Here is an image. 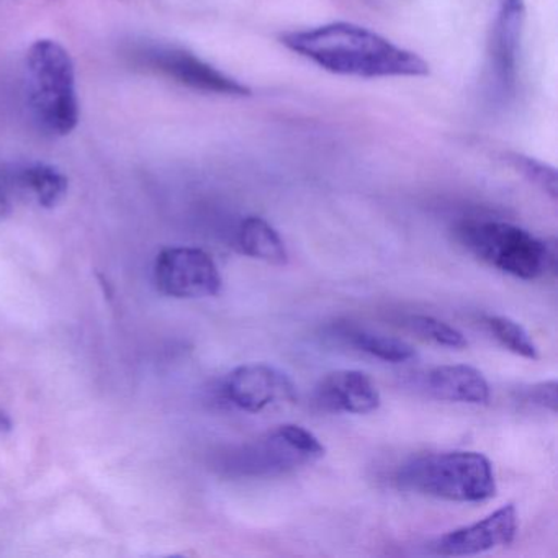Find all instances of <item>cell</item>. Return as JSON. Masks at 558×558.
I'll return each instance as SVG.
<instances>
[{"instance_id":"52a82bcc","label":"cell","mask_w":558,"mask_h":558,"mask_svg":"<svg viewBox=\"0 0 558 558\" xmlns=\"http://www.w3.org/2000/svg\"><path fill=\"white\" fill-rule=\"evenodd\" d=\"M155 282L172 299H204L220 293L223 280L210 254L197 247H168L156 257Z\"/></svg>"},{"instance_id":"7c38bea8","label":"cell","mask_w":558,"mask_h":558,"mask_svg":"<svg viewBox=\"0 0 558 558\" xmlns=\"http://www.w3.org/2000/svg\"><path fill=\"white\" fill-rule=\"evenodd\" d=\"M427 390L437 400L453 403L485 404L489 385L482 372L470 365H442L427 375Z\"/></svg>"},{"instance_id":"5bb4252c","label":"cell","mask_w":558,"mask_h":558,"mask_svg":"<svg viewBox=\"0 0 558 558\" xmlns=\"http://www.w3.org/2000/svg\"><path fill=\"white\" fill-rule=\"evenodd\" d=\"M22 184L27 187L37 198L38 204L45 208H54L66 197L68 182L66 175L60 169L50 165H34L25 169L22 174Z\"/></svg>"},{"instance_id":"ac0fdd59","label":"cell","mask_w":558,"mask_h":558,"mask_svg":"<svg viewBox=\"0 0 558 558\" xmlns=\"http://www.w3.org/2000/svg\"><path fill=\"white\" fill-rule=\"evenodd\" d=\"M408 326L416 335L423 336V338L429 339V341L436 342V344L444 345V348L463 349L469 344L465 336L459 329L447 325L446 322L433 318V316H411L408 319Z\"/></svg>"},{"instance_id":"277c9868","label":"cell","mask_w":558,"mask_h":558,"mask_svg":"<svg viewBox=\"0 0 558 558\" xmlns=\"http://www.w3.org/2000/svg\"><path fill=\"white\" fill-rule=\"evenodd\" d=\"M456 234L476 259L518 279H538L554 270L557 263L554 246L505 221H463Z\"/></svg>"},{"instance_id":"d6986e66","label":"cell","mask_w":558,"mask_h":558,"mask_svg":"<svg viewBox=\"0 0 558 558\" xmlns=\"http://www.w3.org/2000/svg\"><path fill=\"white\" fill-rule=\"evenodd\" d=\"M522 398L527 403L545 408V410H550L555 413L557 411V381L548 380L532 385V387L525 388Z\"/></svg>"},{"instance_id":"8fae6325","label":"cell","mask_w":558,"mask_h":558,"mask_svg":"<svg viewBox=\"0 0 558 558\" xmlns=\"http://www.w3.org/2000/svg\"><path fill=\"white\" fill-rule=\"evenodd\" d=\"M316 400L323 408L339 413L367 414L381 404L380 391L361 371H336L322 378Z\"/></svg>"},{"instance_id":"5b68a950","label":"cell","mask_w":558,"mask_h":558,"mask_svg":"<svg viewBox=\"0 0 558 558\" xmlns=\"http://www.w3.org/2000/svg\"><path fill=\"white\" fill-rule=\"evenodd\" d=\"M325 453V446L312 430L282 424L238 447L228 456L225 470L234 476L267 478L313 465Z\"/></svg>"},{"instance_id":"3957f363","label":"cell","mask_w":558,"mask_h":558,"mask_svg":"<svg viewBox=\"0 0 558 558\" xmlns=\"http://www.w3.org/2000/svg\"><path fill=\"white\" fill-rule=\"evenodd\" d=\"M25 70L28 102L38 125L50 135H70L80 122L76 70L70 51L58 41H35L28 48Z\"/></svg>"},{"instance_id":"44dd1931","label":"cell","mask_w":558,"mask_h":558,"mask_svg":"<svg viewBox=\"0 0 558 558\" xmlns=\"http://www.w3.org/2000/svg\"><path fill=\"white\" fill-rule=\"evenodd\" d=\"M11 420H9L8 416H5L4 413H0V427H4V429H9L11 427Z\"/></svg>"},{"instance_id":"e0dca14e","label":"cell","mask_w":558,"mask_h":558,"mask_svg":"<svg viewBox=\"0 0 558 558\" xmlns=\"http://www.w3.org/2000/svg\"><path fill=\"white\" fill-rule=\"evenodd\" d=\"M506 161L521 172L535 187L541 189L551 201H557V171L545 162L518 153H506Z\"/></svg>"},{"instance_id":"9c48e42d","label":"cell","mask_w":558,"mask_h":558,"mask_svg":"<svg viewBox=\"0 0 558 558\" xmlns=\"http://www.w3.org/2000/svg\"><path fill=\"white\" fill-rule=\"evenodd\" d=\"M153 70L171 77L175 83L201 93L228 97H250L251 89L234 77L218 71L207 61L181 48H155L146 54Z\"/></svg>"},{"instance_id":"2e32d148","label":"cell","mask_w":558,"mask_h":558,"mask_svg":"<svg viewBox=\"0 0 558 558\" xmlns=\"http://www.w3.org/2000/svg\"><path fill=\"white\" fill-rule=\"evenodd\" d=\"M486 325H488L489 331L495 336L496 341L505 345L508 351L529 359V361H537V345L519 323L512 322L511 318H506V316H489L486 319Z\"/></svg>"},{"instance_id":"ffe728a7","label":"cell","mask_w":558,"mask_h":558,"mask_svg":"<svg viewBox=\"0 0 558 558\" xmlns=\"http://www.w3.org/2000/svg\"><path fill=\"white\" fill-rule=\"evenodd\" d=\"M11 202H9L8 195L0 189V221H4L5 218L11 215Z\"/></svg>"},{"instance_id":"4fadbf2b","label":"cell","mask_w":558,"mask_h":558,"mask_svg":"<svg viewBox=\"0 0 558 558\" xmlns=\"http://www.w3.org/2000/svg\"><path fill=\"white\" fill-rule=\"evenodd\" d=\"M241 253L253 259L283 266L289 263V253L280 234L260 217H247L240 225L236 236Z\"/></svg>"},{"instance_id":"8992f818","label":"cell","mask_w":558,"mask_h":558,"mask_svg":"<svg viewBox=\"0 0 558 558\" xmlns=\"http://www.w3.org/2000/svg\"><path fill=\"white\" fill-rule=\"evenodd\" d=\"M524 22V0H496L486 45V70L493 93L501 100L515 94Z\"/></svg>"},{"instance_id":"6da1fadb","label":"cell","mask_w":558,"mask_h":558,"mask_svg":"<svg viewBox=\"0 0 558 558\" xmlns=\"http://www.w3.org/2000/svg\"><path fill=\"white\" fill-rule=\"evenodd\" d=\"M280 44L338 76L361 80L429 76V63L420 54L351 22L287 32L280 37Z\"/></svg>"},{"instance_id":"30bf717a","label":"cell","mask_w":558,"mask_h":558,"mask_svg":"<svg viewBox=\"0 0 558 558\" xmlns=\"http://www.w3.org/2000/svg\"><path fill=\"white\" fill-rule=\"evenodd\" d=\"M518 534V511L514 505H505L463 527L453 529L434 542V550L444 557H470L506 547Z\"/></svg>"},{"instance_id":"ba28073f","label":"cell","mask_w":558,"mask_h":558,"mask_svg":"<svg viewBox=\"0 0 558 558\" xmlns=\"http://www.w3.org/2000/svg\"><path fill=\"white\" fill-rule=\"evenodd\" d=\"M223 397L240 410L260 413L270 407L293 403L295 385L289 375L267 364H247L234 368L223 380Z\"/></svg>"},{"instance_id":"7a4b0ae2","label":"cell","mask_w":558,"mask_h":558,"mask_svg":"<svg viewBox=\"0 0 558 558\" xmlns=\"http://www.w3.org/2000/svg\"><path fill=\"white\" fill-rule=\"evenodd\" d=\"M397 483L407 492L456 502L488 501L498 492L488 457L472 450L416 457L398 470Z\"/></svg>"},{"instance_id":"9a60e30c","label":"cell","mask_w":558,"mask_h":558,"mask_svg":"<svg viewBox=\"0 0 558 558\" xmlns=\"http://www.w3.org/2000/svg\"><path fill=\"white\" fill-rule=\"evenodd\" d=\"M344 336L359 351L367 352V354L374 355L380 361L403 364V362L416 357L413 345L408 344L403 339L364 331V329H352V331L345 332Z\"/></svg>"}]
</instances>
